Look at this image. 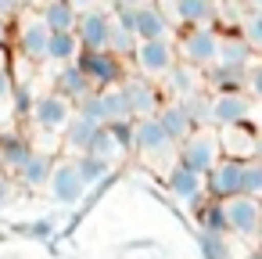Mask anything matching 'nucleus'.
I'll use <instances>...</instances> for the list:
<instances>
[{"label": "nucleus", "mask_w": 262, "mask_h": 259, "mask_svg": "<svg viewBox=\"0 0 262 259\" xmlns=\"http://www.w3.org/2000/svg\"><path fill=\"white\" fill-rule=\"evenodd\" d=\"M86 155H94V158H104V162H115V158H119V155H126V151L119 148L115 133H112V130L104 126V130L97 133V141L90 144V151H86Z\"/></svg>", "instance_id": "32"}, {"label": "nucleus", "mask_w": 262, "mask_h": 259, "mask_svg": "<svg viewBox=\"0 0 262 259\" xmlns=\"http://www.w3.org/2000/svg\"><path fill=\"white\" fill-rule=\"evenodd\" d=\"M86 79L97 87V90H108V87H122V58H115L112 51H83L79 62H76Z\"/></svg>", "instance_id": "6"}, {"label": "nucleus", "mask_w": 262, "mask_h": 259, "mask_svg": "<svg viewBox=\"0 0 262 259\" xmlns=\"http://www.w3.org/2000/svg\"><path fill=\"white\" fill-rule=\"evenodd\" d=\"M244 194L262 198V162H258V158L244 162Z\"/></svg>", "instance_id": "35"}, {"label": "nucleus", "mask_w": 262, "mask_h": 259, "mask_svg": "<svg viewBox=\"0 0 262 259\" xmlns=\"http://www.w3.org/2000/svg\"><path fill=\"white\" fill-rule=\"evenodd\" d=\"M51 198L58 202V205H65V209H72L79 198H83V176H79V166H76V158H61V162H54V173H51Z\"/></svg>", "instance_id": "11"}, {"label": "nucleus", "mask_w": 262, "mask_h": 259, "mask_svg": "<svg viewBox=\"0 0 262 259\" xmlns=\"http://www.w3.org/2000/svg\"><path fill=\"white\" fill-rule=\"evenodd\" d=\"M54 94H61V97L72 101V105H83L90 94H97V87L86 79V72H83L79 65H65V69H58V76H54Z\"/></svg>", "instance_id": "17"}, {"label": "nucleus", "mask_w": 262, "mask_h": 259, "mask_svg": "<svg viewBox=\"0 0 262 259\" xmlns=\"http://www.w3.org/2000/svg\"><path fill=\"white\" fill-rule=\"evenodd\" d=\"M33 90L26 87V83H15V94H11V112H15V119H33Z\"/></svg>", "instance_id": "33"}, {"label": "nucleus", "mask_w": 262, "mask_h": 259, "mask_svg": "<svg viewBox=\"0 0 262 259\" xmlns=\"http://www.w3.org/2000/svg\"><path fill=\"white\" fill-rule=\"evenodd\" d=\"M244 11H262V0H244Z\"/></svg>", "instance_id": "43"}, {"label": "nucleus", "mask_w": 262, "mask_h": 259, "mask_svg": "<svg viewBox=\"0 0 262 259\" xmlns=\"http://www.w3.org/2000/svg\"><path fill=\"white\" fill-rule=\"evenodd\" d=\"M219 44H223V36L215 33V26H190L176 36V54H180L183 65H190L198 72H208L219 62Z\"/></svg>", "instance_id": "1"}, {"label": "nucleus", "mask_w": 262, "mask_h": 259, "mask_svg": "<svg viewBox=\"0 0 262 259\" xmlns=\"http://www.w3.org/2000/svg\"><path fill=\"white\" fill-rule=\"evenodd\" d=\"M205 194L212 202H230V198L244 194V162L219 158V166L205 176Z\"/></svg>", "instance_id": "7"}, {"label": "nucleus", "mask_w": 262, "mask_h": 259, "mask_svg": "<svg viewBox=\"0 0 262 259\" xmlns=\"http://www.w3.org/2000/svg\"><path fill=\"white\" fill-rule=\"evenodd\" d=\"M251 65H255V51L244 44V36H241V33L223 36L215 69H223V72H237V76H248V69H251Z\"/></svg>", "instance_id": "14"}, {"label": "nucleus", "mask_w": 262, "mask_h": 259, "mask_svg": "<svg viewBox=\"0 0 262 259\" xmlns=\"http://www.w3.org/2000/svg\"><path fill=\"white\" fill-rule=\"evenodd\" d=\"M36 155V148L29 144V137L22 133H4L0 137V169H8V173H22V166Z\"/></svg>", "instance_id": "19"}, {"label": "nucleus", "mask_w": 262, "mask_h": 259, "mask_svg": "<svg viewBox=\"0 0 262 259\" xmlns=\"http://www.w3.org/2000/svg\"><path fill=\"white\" fill-rule=\"evenodd\" d=\"M244 259H262V248H251V252H248Z\"/></svg>", "instance_id": "45"}, {"label": "nucleus", "mask_w": 262, "mask_h": 259, "mask_svg": "<svg viewBox=\"0 0 262 259\" xmlns=\"http://www.w3.org/2000/svg\"><path fill=\"white\" fill-rule=\"evenodd\" d=\"M51 173H54V162H51V155H43V151H36L26 166H22V173H18V184L22 187H29V191H40V187H47L51 184Z\"/></svg>", "instance_id": "27"}, {"label": "nucleus", "mask_w": 262, "mask_h": 259, "mask_svg": "<svg viewBox=\"0 0 262 259\" xmlns=\"http://www.w3.org/2000/svg\"><path fill=\"white\" fill-rule=\"evenodd\" d=\"M8 36H11V29H8V22L0 18V51H4V44H8Z\"/></svg>", "instance_id": "41"}, {"label": "nucleus", "mask_w": 262, "mask_h": 259, "mask_svg": "<svg viewBox=\"0 0 262 259\" xmlns=\"http://www.w3.org/2000/svg\"><path fill=\"white\" fill-rule=\"evenodd\" d=\"M219 144H223V158L251 162L255 148H258V130L255 126H226V130H219Z\"/></svg>", "instance_id": "15"}, {"label": "nucleus", "mask_w": 262, "mask_h": 259, "mask_svg": "<svg viewBox=\"0 0 262 259\" xmlns=\"http://www.w3.org/2000/svg\"><path fill=\"white\" fill-rule=\"evenodd\" d=\"M223 158V144H219V133L215 130H194L180 148H176V162L198 169L201 176H208Z\"/></svg>", "instance_id": "2"}, {"label": "nucleus", "mask_w": 262, "mask_h": 259, "mask_svg": "<svg viewBox=\"0 0 262 259\" xmlns=\"http://www.w3.org/2000/svg\"><path fill=\"white\" fill-rule=\"evenodd\" d=\"M72 119H76L72 101H65V97L54 94V90H51V94H40L36 105H33V123H36L43 133H65Z\"/></svg>", "instance_id": "8"}, {"label": "nucleus", "mask_w": 262, "mask_h": 259, "mask_svg": "<svg viewBox=\"0 0 262 259\" xmlns=\"http://www.w3.org/2000/svg\"><path fill=\"white\" fill-rule=\"evenodd\" d=\"M112 11L104 8H90L79 15V26H76V36L83 44V51H108L112 47Z\"/></svg>", "instance_id": "10"}, {"label": "nucleus", "mask_w": 262, "mask_h": 259, "mask_svg": "<svg viewBox=\"0 0 262 259\" xmlns=\"http://www.w3.org/2000/svg\"><path fill=\"white\" fill-rule=\"evenodd\" d=\"M165 187L176 194V198H183V202H198V198H205V176L198 173V169H190V166H183V162H172L169 166V173H165Z\"/></svg>", "instance_id": "16"}, {"label": "nucleus", "mask_w": 262, "mask_h": 259, "mask_svg": "<svg viewBox=\"0 0 262 259\" xmlns=\"http://www.w3.org/2000/svg\"><path fill=\"white\" fill-rule=\"evenodd\" d=\"M15 76H11V69H0V105L4 101H11V94H15Z\"/></svg>", "instance_id": "38"}, {"label": "nucleus", "mask_w": 262, "mask_h": 259, "mask_svg": "<svg viewBox=\"0 0 262 259\" xmlns=\"http://www.w3.org/2000/svg\"><path fill=\"white\" fill-rule=\"evenodd\" d=\"M79 54H83V44H79V36H76V33H54V36H51L47 62H54L58 69L76 65V62H79Z\"/></svg>", "instance_id": "26"}, {"label": "nucleus", "mask_w": 262, "mask_h": 259, "mask_svg": "<svg viewBox=\"0 0 262 259\" xmlns=\"http://www.w3.org/2000/svg\"><path fill=\"white\" fill-rule=\"evenodd\" d=\"M133 65L140 76L147 79H165L176 65H180V54H176V40H147L137 47L133 54Z\"/></svg>", "instance_id": "4"}, {"label": "nucleus", "mask_w": 262, "mask_h": 259, "mask_svg": "<svg viewBox=\"0 0 262 259\" xmlns=\"http://www.w3.org/2000/svg\"><path fill=\"white\" fill-rule=\"evenodd\" d=\"M51 29L43 22L40 11H26L18 22H15V44H18V54L26 62H47V51H51Z\"/></svg>", "instance_id": "3"}, {"label": "nucleus", "mask_w": 262, "mask_h": 259, "mask_svg": "<svg viewBox=\"0 0 262 259\" xmlns=\"http://www.w3.org/2000/svg\"><path fill=\"white\" fill-rule=\"evenodd\" d=\"M244 90L262 101V62H255V65L248 69V87H244Z\"/></svg>", "instance_id": "36"}, {"label": "nucleus", "mask_w": 262, "mask_h": 259, "mask_svg": "<svg viewBox=\"0 0 262 259\" xmlns=\"http://www.w3.org/2000/svg\"><path fill=\"white\" fill-rule=\"evenodd\" d=\"M26 11H22V0H0V18H4V22H18Z\"/></svg>", "instance_id": "37"}, {"label": "nucleus", "mask_w": 262, "mask_h": 259, "mask_svg": "<svg viewBox=\"0 0 262 259\" xmlns=\"http://www.w3.org/2000/svg\"><path fill=\"white\" fill-rule=\"evenodd\" d=\"M40 15H43V22H47V29L51 33H76V26H79V8H72L69 0H47V4L40 8Z\"/></svg>", "instance_id": "23"}, {"label": "nucleus", "mask_w": 262, "mask_h": 259, "mask_svg": "<svg viewBox=\"0 0 262 259\" xmlns=\"http://www.w3.org/2000/svg\"><path fill=\"white\" fill-rule=\"evenodd\" d=\"M112 22H115V18H112ZM137 47H140L137 33H129L126 26H119V22H115V26H112V47H108V51H112L115 58H129V62H133Z\"/></svg>", "instance_id": "29"}, {"label": "nucleus", "mask_w": 262, "mask_h": 259, "mask_svg": "<svg viewBox=\"0 0 262 259\" xmlns=\"http://www.w3.org/2000/svg\"><path fill=\"white\" fill-rule=\"evenodd\" d=\"M237 26H241L244 44H248L255 54H262V11H244Z\"/></svg>", "instance_id": "31"}, {"label": "nucleus", "mask_w": 262, "mask_h": 259, "mask_svg": "<svg viewBox=\"0 0 262 259\" xmlns=\"http://www.w3.org/2000/svg\"><path fill=\"white\" fill-rule=\"evenodd\" d=\"M104 126L101 123H94V119H86V115H79L76 112V119L69 123V130H65V148L79 158V155H86L90 151V144L97 141V133H101Z\"/></svg>", "instance_id": "22"}, {"label": "nucleus", "mask_w": 262, "mask_h": 259, "mask_svg": "<svg viewBox=\"0 0 262 259\" xmlns=\"http://www.w3.org/2000/svg\"><path fill=\"white\" fill-rule=\"evenodd\" d=\"M158 123H162V130L169 133V141H172L176 148H180V144L198 130V126L190 123V115H187V108H183L180 101H165V105H162V112H158Z\"/></svg>", "instance_id": "21"}, {"label": "nucleus", "mask_w": 262, "mask_h": 259, "mask_svg": "<svg viewBox=\"0 0 262 259\" xmlns=\"http://www.w3.org/2000/svg\"><path fill=\"white\" fill-rule=\"evenodd\" d=\"M226 209V223L233 234L241 237H258L262 234V198H251V194H237L230 202H223Z\"/></svg>", "instance_id": "9"}, {"label": "nucleus", "mask_w": 262, "mask_h": 259, "mask_svg": "<svg viewBox=\"0 0 262 259\" xmlns=\"http://www.w3.org/2000/svg\"><path fill=\"white\" fill-rule=\"evenodd\" d=\"M101 108H104V126H115V123H137V119H133V108H129V97H126L122 87L101 90Z\"/></svg>", "instance_id": "25"}, {"label": "nucleus", "mask_w": 262, "mask_h": 259, "mask_svg": "<svg viewBox=\"0 0 262 259\" xmlns=\"http://www.w3.org/2000/svg\"><path fill=\"white\" fill-rule=\"evenodd\" d=\"M165 87L176 94V101H187L190 94H198V90H205L208 87V79H205V72H198V69H190V65H176L169 76H165Z\"/></svg>", "instance_id": "24"}, {"label": "nucleus", "mask_w": 262, "mask_h": 259, "mask_svg": "<svg viewBox=\"0 0 262 259\" xmlns=\"http://www.w3.org/2000/svg\"><path fill=\"white\" fill-rule=\"evenodd\" d=\"M76 166H79V176H83V187H86V191H94V187H101V184H108V180L115 176V173H112V162L94 158V155H79Z\"/></svg>", "instance_id": "28"}, {"label": "nucleus", "mask_w": 262, "mask_h": 259, "mask_svg": "<svg viewBox=\"0 0 262 259\" xmlns=\"http://www.w3.org/2000/svg\"><path fill=\"white\" fill-rule=\"evenodd\" d=\"M144 4H155V0H115V8H144Z\"/></svg>", "instance_id": "39"}, {"label": "nucleus", "mask_w": 262, "mask_h": 259, "mask_svg": "<svg viewBox=\"0 0 262 259\" xmlns=\"http://www.w3.org/2000/svg\"><path fill=\"white\" fill-rule=\"evenodd\" d=\"M122 90L129 97L133 119H147V115H158L162 112V94H158L155 83H147V79H126Z\"/></svg>", "instance_id": "18"}, {"label": "nucleus", "mask_w": 262, "mask_h": 259, "mask_svg": "<svg viewBox=\"0 0 262 259\" xmlns=\"http://www.w3.org/2000/svg\"><path fill=\"white\" fill-rule=\"evenodd\" d=\"M58 227H61V223H58L54 216H47V220H36V223H22L18 230H22L26 237H33V241H51Z\"/></svg>", "instance_id": "34"}, {"label": "nucleus", "mask_w": 262, "mask_h": 259, "mask_svg": "<svg viewBox=\"0 0 262 259\" xmlns=\"http://www.w3.org/2000/svg\"><path fill=\"white\" fill-rule=\"evenodd\" d=\"M212 126H251V94L244 90H215L212 94Z\"/></svg>", "instance_id": "5"}, {"label": "nucleus", "mask_w": 262, "mask_h": 259, "mask_svg": "<svg viewBox=\"0 0 262 259\" xmlns=\"http://www.w3.org/2000/svg\"><path fill=\"white\" fill-rule=\"evenodd\" d=\"M198 252H201V259H226V255H230V245H226V234H212V230H198Z\"/></svg>", "instance_id": "30"}, {"label": "nucleus", "mask_w": 262, "mask_h": 259, "mask_svg": "<svg viewBox=\"0 0 262 259\" xmlns=\"http://www.w3.org/2000/svg\"><path fill=\"white\" fill-rule=\"evenodd\" d=\"M255 158L262 162V130H258V148H255Z\"/></svg>", "instance_id": "44"}, {"label": "nucleus", "mask_w": 262, "mask_h": 259, "mask_svg": "<svg viewBox=\"0 0 262 259\" xmlns=\"http://www.w3.org/2000/svg\"><path fill=\"white\" fill-rule=\"evenodd\" d=\"M72 8H79V11H90V8H97V0H69Z\"/></svg>", "instance_id": "40"}, {"label": "nucleus", "mask_w": 262, "mask_h": 259, "mask_svg": "<svg viewBox=\"0 0 262 259\" xmlns=\"http://www.w3.org/2000/svg\"><path fill=\"white\" fill-rule=\"evenodd\" d=\"M133 33H137L140 44H147V40H172V22H169V15L158 4H144V8H137Z\"/></svg>", "instance_id": "13"}, {"label": "nucleus", "mask_w": 262, "mask_h": 259, "mask_svg": "<svg viewBox=\"0 0 262 259\" xmlns=\"http://www.w3.org/2000/svg\"><path fill=\"white\" fill-rule=\"evenodd\" d=\"M47 0H22V11H33V8H43Z\"/></svg>", "instance_id": "42"}, {"label": "nucleus", "mask_w": 262, "mask_h": 259, "mask_svg": "<svg viewBox=\"0 0 262 259\" xmlns=\"http://www.w3.org/2000/svg\"><path fill=\"white\" fill-rule=\"evenodd\" d=\"M176 144L169 141V133L162 130L158 115H147V119H137V141H133V151H140L144 158H162L169 155Z\"/></svg>", "instance_id": "12"}, {"label": "nucleus", "mask_w": 262, "mask_h": 259, "mask_svg": "<svg viewBox=\"0 0 262 259\" xmlns=\"http://www.w3.org/2000/svg\"><path fill=\"white\" fill-rule=\"evenodd\" d=\"M172 15H176V22H183L187 29H190V26H215V22H219L215 0H172Z\"/></svg>", "instance_id": "20"}]
</instances>
